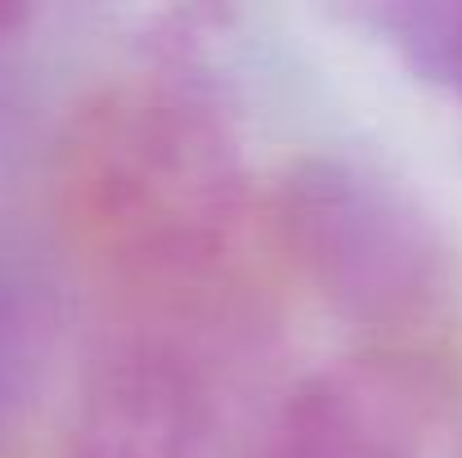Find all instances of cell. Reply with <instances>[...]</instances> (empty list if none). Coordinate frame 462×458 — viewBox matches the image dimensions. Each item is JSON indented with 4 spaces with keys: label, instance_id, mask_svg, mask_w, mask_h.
I'll use <instances>...</instances> for the list:
<instances>
[{
    "label": "cell",
    "instance_id": "cell-1",
    "mask_svg": "<svg viewBox=\"0 0 462 458\" xmlns=\"http://www.w3.org/2000/svg\"><path fill=\"white\" fill-rule=\"evenodd\" d=\"M59 216L131 305L234 302L247 171L216 95L140 77L81 104L59 149Z\"/></svg>",
    "mask_w": 462,
    "mask_h": 458
},
{
    "label": "cell",
    "instance_id": "cell-2",
    "mask_svg": "<svg viewBox=\"0 0 462 458\" xmlns=\"http://www.w3.org/2000/svg\"><path fill=\"white\" fill-rule=\"evenodd\" d=\"M270 220L314 293L359 328H418L449 297L454 261L436 220L368 162L297 157L274 184Z\"/></svg>",
    "mask_w": 462,
    "mask_h": 458
},
{
    "label": "cell",
    "instance_id": "cell-3",
    "mask_svg": "<svg viewBox=\"0 0 462 458\" xmlns=\"http://www.w3.org/2000/svg\"><path fill=\"white\" fill-rule=\"evenodd\" d=\"M247 305H131L81 373L68 458H220L229 346Z\"/></svg>",
    "mask_w": 462,
    "mask_h": 458
},
{
    "label": "cell",
    "instance_id": "cell-4",
    "mask_svg": "<svg viewBox=\"0 0 462 458\" xmlns=\"http://www.w3.org/2000/svg\"><path fill=\"white\" fill-rule=\"evenodd\" d=\"M247 458H462V387L418 351L373 346L306 373Z\"/></svg>",
    "mask_w": 462,
    "mask_h": 458
},
{
    "label": "cell",
    "instance_id": "cell-5",
    "mask_svg": "<svg viewBox=\"0 0 462 458\" xmlns=\"http://www.w3.org/2000/svg\"><path fill=\"white\" fill-rule=\"evenodd\" d=\"M59 310L45 270L0 229V450L23 432L54 355Z\"/></svg>",
    "mask_w": 462,
    "mask_h": 458
},
{
    "label": "cell",
    "instance_id": "cell-6",
    "mask_svg": "<svg viewBox=\"0 0 462 458\" xmlns=\"http://www.w3.org/2000/svg\"><path fill=\"white\" fill-rule=\"evenodd\" d=\"M364 23L431 86L462 99V0L368 5Z\"/></svg>",
    "mask_w": 462,
    "mask_h": 458
},
{
    "label": "cell",
    "instance_id": "cell-7",
    "mask_svg": "<svg viewBox=\"0 0 462 458\" xmlns=\"http://www.w3.org/2000/svg\"><path fill=\"white\" fill-rule=\"evenodd\" d=\"M23 23H27V9H18V5H0V41L14 36Z\"/></svg>",
    "mask_w": 462,
    "mask_h": 458
}]
</instances>
